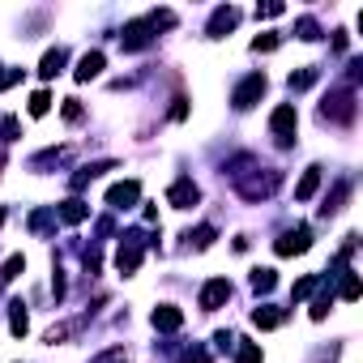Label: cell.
Returning a JSON list of instances; mask_svg holds the SVG:
<instances>
[{
    "label": "cell",
    "mask_w": 363,
    "mask_h": 363,
    "mask_svg": "<svg viewBox=\"0 0 363 363\" xmlns=\"http://www.w3.org/2000/svg\"><path fill=\"white\" fill-rule=\"evenodd\" d=\"M235 22H239V9L226 5V9H218V13H214V22H209V34H214V39H222V34L231 30Z\"/></svg>",
    "instance_id": "8fae6325"
},
{
    "label": "cell",
    "mask_w": 363,
    "mask_h": 363,
    "mask_svg": "<svg viewBox=\"0 0 363 363\" xmlns=\"http://www.w3.org/2000/svg\"><path fill=\"white\" fill-rule=\"evenodd\" d=\"M235 363H261V347H257V342H244V347H239V359Z\"/></svg>",
    "instance_id": "cb8c5ba5"
},
{
    "label": "cell",
    "mask_w": 363,
    "mask_h": 363,
    "mask_svg": "<svg viewBox=\"0 0 363 363\" xmlns=\"http://www.w3.org/2000/svg\"><path fill=\"white\" fill-rule=\"evenodd\" d=\"M141 253H145V239L132 231V235H124V244H120V253H116V270L120 274H132L141 265Z\"/></svg>",
    "instance_id": "7a4b0ae2"
},
{
    "label": "cell",
    "mask_w": 363,
    "mask_h": 363,
    "mask_svg": "<svg viewBox=\"0 0 363 363\" xmlns=\"http://www.w3.org/2000/svg\"><path fill=\"white\" fill-rule=\"evenodd\" d=\"M47 111H51V94L47 90H34L30 94V116H47Z\"/></svg>",
    "instance_id": "d6986e66"
},
{
    "label": "cell",
    "mask_w": 363,
    "mask_h": 363,
    "mask_svg": "<svg viewBox=\"0 0 363 363\" xmlns=\"http://www.w3.org/2000/svg\"><path fill=\"white\" fill-rule=\"evenodd\" d=\"M274 286H278L274 270H253V291H257V295H270Z\"/></svg>",
    "instance_id": "2e32d148"
},
{
    "label": "cell",
    "mask_w": 363,
    "mask_h": 363,
    "mask_svg": "<svg viewBox=\"0 0 363 363\" xmlns=\"http://www.w3.org/2000/svg\"><path fill=\"white\" fill-rule=\"evenodd\" d=\"M22 270H26V257H9V261H5V270H0V282H13Z\"/></svg>",
    "instance_id": "44dd1931"
},
{
    "label": "cell",
    "mask_w": 363,
    "mask_h": 363,
    "mask_svg": "<svg viewBox=\"0 0 363 363\" xmlns=\"http://www.w3.org/2000/svg\"><path fill=\"white\" fill-rule=\"evenodd\" d=\"M184 363H209V355H205V351H188V359H184Z\"/></svg>",
    "instance_id": "f546056e"
},
{
    "label": "cell",
    "mask_w": 363,
    "mask_h": 363,
    "mask_svg": "<svg viewBox=\"0 0 363 363\" xmlns=\"http://www.w3.org/2000/svg\"><path fill=\"white\" fill-rule=\"evenodd\" d=\"M226 299H231V282H226V278H214V282H205V291H201V308H205V312L222 308Z\"/></svg>",
    "instance_id": "ba28073f"
},
{
    "label": "cell",
    "mask_w": 363,
    "mask_h": 363,
    "mask_svg": "<svg viewBox=\"0 0 363 363\" xmlns=\"http://www.w3.org/2000/svg\"><path fill=\"white\" fill-rule=\"evenodd\" d=\"M90 214V209H86V201H78V197H69L65 205H56V218H65V222H82Z\"/></svg>",
    "instance_id": "4fadbf2b"
},
{
    "label": "cell",
    "mask_w": 363,
    "mask_h": 363,
    "mask_svg": "<svg viewBox=\"0 0 363 363\" xmlns=\"http://www.w3.org/2000/svg\"><path fill=\"white\" fill-rule=\"evenodd\" d=\"M316 184H320V167H308V171H303V180L295 184V201H308L316 193Z\"/></svg>",
    "instance_id": "5bb4252c"
},
{
    "label": "cell",
    "mask_w": 363,
    "mask_h": 363,
    "mask_svg": "<svg viewBox=\"0 0 363 363\" xmlns=\"http://www.w3.org/2000/svg\"><path fill=\"white\" fill-rule=\"evenodd\" d=\"M295 34H299V39H308V43H312V39H320V26L312 22V17H299V22H295Z\"/></svg>",
    "instance_id": "ffe728a7"
},
{
    "label": "cell",
    "mask_w": 363,
    "mask_h": 363,
    "mask_svg": "<svg viewBox=\"0 0 363 363\" xmlns=\"http://www.w3.org/2000/svg\"><path fill=\"white\" fill-rule=\"evenodd\" d=\"M17 132H22V128H17V120L5 116V141H17Z\"/></svg>",
    "instance_id": "83f0119b"
},
{
    "label": "cell",
    "mask_w": 363,
    "mask_h": 363,
    "mask_svg": "<svg viewBox=\"0 0 363 363\" xmlns=\"http://www.w3.org/2000/svg\"><path fill=\"white\" fill-rule=\"evenodd\" d=\"M103 51H86L82 56V60H78V73H73V78H78V82H90V78H99V73H103Z\"/></svg>",
    "instance_id": "30bf717a"
},
{
    "label": "cell",
    "mask_w": 363,
    "mask_h": 363,
    "mask_svg": "<svg viewBox=\"0 0 363 363\" xmlns=\"http://www.w3.org/2000/svg\"><path fill=\"white\" fill-rule=\"evenodd\" d=\"M137 197H141V184L137 180H124V184H116L107 193V205L111 209H132V205H137Z\"/></svg>",
    "instance_id": "52a82bcc"
},
{
    "label": "cell",
    "mask_w": 363,
    "mask_h": 363,
    "mask_svg": "<svg viewBox=\"0 0 363 363\" xmlns=\"http://www.w3.org/2000/svg\"><path fill=\"white\" fill-rule=\"evenodd\" d=\"M188 239H193L197 248H209L214 244V226H197V235H188Z\"/></svg>",
    "instance_id": "484cf974"
},
{
    "label": "cell",
    "mask_w": 363,
    "mask_h": 363,
    "mask_svg": "<svg viewBox=\"0 0 363 363\" xmlns=\"http://www.w3.org/2000/svg\"><path fill=\"white\" fill-rule=\"evenodd\" d=\"M150 320H154V329L171 333V329H180V325H184V312L171 308V303H163V308H154V316H150Z\"/></svg>",
    "instance_id": "9c48e42d"
},
{
    "label": "cell",
    "mask_w": 363,
    "mask_h": 363,
    "mask_svg": "<svg viewBox=\"0 0 363 363\" xmlns=\"http://www.w3.org/2000/svg\"><path fill=\"white\" fill-rule=\"evenodd\" d=\"M253 325H257V329H274V325H282V312L278 308H257L253 312Z\"/></svg>",
    "instance_id": "e0dca14e"
},
{
    "label": "cell",
    "mask_w": 363,
    "mask_h": 363,
    "mask_svg": "<svg viewBox=\"0 0 363 363\" xmlns=\"http://www.w3.org/2000/svg\"><path fill=\"white\" fill-rule=\"evenodd\" d=\"M320 286V274H308V278H299L295 286H291V299H303V295H312Z\"/></svg>",
    "instance_id": "ac0fdd59"
},
{
    "label": "cell",
    "mask_w": 363,
    "mask_h": 363,
    "mask_svg": "<svg viewBox=\"0 0 363 363\" xmlns=\"http://www.w3.org/2000/svg\"><path fill=\"white\" fill-rule=\"evenodd\" d=\"M257 13H261V17H278V13H282V5H261Z\"/></svg>",
    "instance_id": "f1b7e54d"
},
{
    "label": "cell",
    "mask_w": 363,
    "mask_h": 363,
    "mask_svg": "<svg viewBox=\"0 0 363 363\" xmlns=\"http://www.w3.org/2000/svg\"><path fill=\"white\" fill-rule=\"evenodd\" d=\"M65 65H69V51H65V47H51V51L43 56V65H39V73H43V78L51 82V78H56V73H60Z\"/></svg>",
    "instance_id": "7c38bea8"
},
{
    "label": "cell",
    "mask_w": 363,
    "mask_h": 363,
    "mask_svg": "<svg viewBox=\"0 0 363 363\" xmlns=\"http://www.w3.org/2000/svg\"><path fill=\"white\" fill-rule=\"evenodd\" d=\"M342 299H359V278L342 270Z\"/></svg>",
    "instance_id": "603a6c76"
},
{
    "label": "cell",
    "mask_w": 363,
    "mask_h": 363,
    "mask_svg": "<svg viewBox=\"0 0 363 363\" xmlns=\"http://www.w3.org/2000/svg\"><path fill=\"white\" fill-rule=\"evenodd\" d=\"M295 124H299V116H295V107H291V103L274 107V116H270V128H274V137H278L282 145H291V137H295Z\"/></svg>",
    "instance_id": "3957f363"
},
{
    "label": "cell",
    "mask_w": 363,
    "mask_h": 363,
    "mask_svg": "<svg viewBox=\"0 0 363 363\" xmlns=\"http://www.w3.org/2000/svg\"><path fill=\"white\" fill-rule=\"evenodd\" d=\"M65 120H69V124H78V120H82V107H78V99H65Z\"/></svg>",
    "instance_id": "4316f807"
},
{
    "label": "cell",
    "mask_w": 363,
    "mask_h": 363,
    "mask_svg": "<svg viewBox=\"0 0 363 363\" xmlns=\"http://www.w3.org/2000/svg\"><path fill=\"white\" fill-rule=\"evenodd\" d=\"M167 201L176 205V209H188V205H197V201H201V188H197L193 180H176V184L167 188Z\"/></svg>",
    "instance_id": "8992f818"
},
{
    "label": "cell",
    "mask_w": 363,
    "mask_h": 363,
    "mask_svg": "<svg viewBox=\"0 0 363 363\" xmlns=\"http://www.w3.org/2000/svg\"><path fill=\"white\" fill-rule=\"evenodd\" d=\"M308 248H312V231H308V226H295V231H286L274 244V253L278 257H295V253H308Z\"/></svg>",
    "instance_id": "5b68a950"
},
{
    "label": "cell",
    "mask_w": 363,
    "mask_h": 363,
    "mask_svg": "<svg viewBox=\"0 0 363 363\" xmlns=\"http://www.w3.org/2000/svg\"><path fill=\"white\" fill-rule=\"evenodd\" d=\"M320 116H325V120H342V124H351V120H355V94H351V90L329 94V99L320 103Z\"/></svg>",
    "instance_id": "6da1fadb"
},
{
    "label": "cell",
    "mask_w": 363,
    "mask_h": 363,
    "mask_svg": "<svg viewBox=\"0 0 363 363\" xmlns=\"http://www.w3.org/2000/svg\"><path fill=\"white\" fill-rule=\"evenodd\" d=\"M282 39H278V34H257V39H253V51H274Z\"/></svg>",
    "instance_id": "d4e9b609"
},
{
    "label": "cell",
    "mask_w": 363,
    "mask_h": 363,
    "mask_svg": "<svg viewBox=\"0 0 363 363\" xmlns=\"http://www.w3.org/2000/svg\"><path fill=\"white\" fill-rule=\"evenodd\" d=\"M26 325H30V320H26V303H22V299H13V303H9V329L22 338V333H26Z\"/></svg>",
    "instance_id": "9a60e30c"
},
{
    "label": "cell",
    "mask_w": 363,
    "mask_h": 363,
    "mask_svg": "<svg viewBox=\"0 0 363 363\" xmlns=\"http://www.w3.org/2000/svg\"><path fill=\"white\" fill-rule=\"evenodd\" d=\"M261 94H265V73H253V78H244V82L235 86V94H231V103H235L239 111H248V107H253V103L261 99Z\"/></svg>",
    "instance_id": "277c9868"
},
{
    "label": "cell",
    "mask_w": 363,
    "mask_h": 363,
    "mask_svg": "<svg viewBox=\"0 0 363 363\" xmlns=\"http://www.w3.org/2000/svg\"><path fill=\"white\" fill-rule=\"evenodd\" d=\"M316 82V69H299V73H291V90H308Z\"/></svg>",
    "instance_id": "7402d4cb"
}]
</instances>
